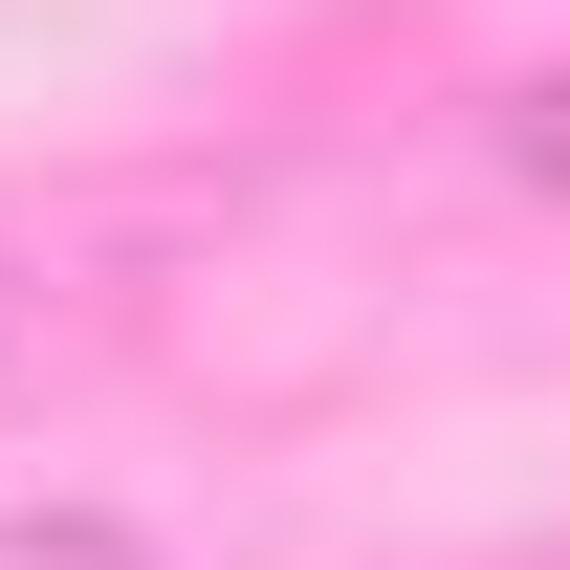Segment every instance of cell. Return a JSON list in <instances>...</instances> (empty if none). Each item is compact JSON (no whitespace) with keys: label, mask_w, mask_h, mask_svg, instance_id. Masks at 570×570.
I'll list each match as a JSON object with an SVG mask.
<instances>
[{"label":"cell","mask_w":570,"mask_h":570,"mask_svg":"<svg viewBox=\"0 0 570 570\" xmlns=\"http://www.w3.org/2000/svg\"><path fill=\"white\" fill-rule=\"evenodd\" d=\"M0 570H154L132 527H88V504H45V527H0Z\"/></svg>","instance_id":"6da1fadb"},{"label":"cell","mask_w":570,"mask_h":570,"mask_svg":"<svg viewBox=\"0 0 570 570\" xmlns=\"http://www.w3.org/2000/svg\"><path fill=\"white\" fill-rule=\"evenodd\" d=\"M504 154H527V176H549V198H570V45H549V67H527V110H504Z\"/></svg>","instance_id":"7a4b0ae2"},{"label":"cell","mask_w":570,"mask_h":570,"mask_svg":"<svg viewBox=\"0 0 570 570\" xmlns=\"http://www.w3.org/2000/svg\"><path fill=\"white\" fill-rule=\"evenodd\" d=\"M22 352H45V307H22V264H0V395H22Z\"/></svg>","instance_id":"3957f363"}]
</instances>
